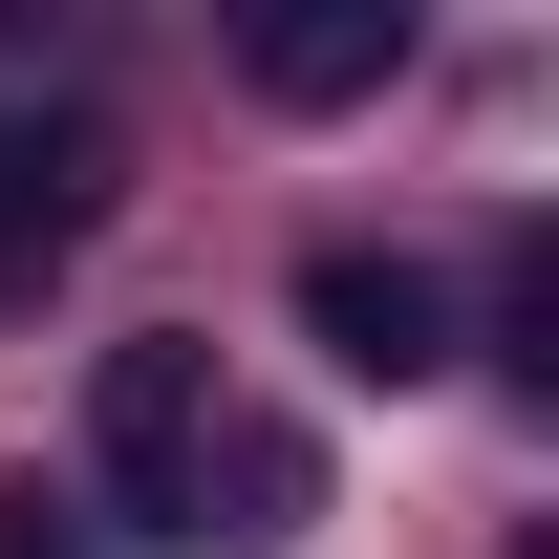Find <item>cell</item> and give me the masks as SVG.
<instances>
[{
    "mask_svg": "<svg viewBox=\"0 0 559 559\" xmlns=\"http://www.w3.org/2000/svg\"><path fill=\"white\" fill-rule=\"evenodd\" d=\"M86 474L130 538H215V474H237V409H215V345H108L86 366Z\"/></svg>",
    "mask_w": 559,
    "mask_h": 559,
    "instance_id": "obj_1",
    "label": "cell"
},
{
    "mask_svg": "<svg viewBox=\"0 0 559 559\" xmlns=\"http://www.w3.org/2000/svg\"><path fill=\"white\" fill-rule=\"evenodd\" d=\"M301 323H323V366H366V388H430V366H452V280L388 259V237H323V259H301Z\"/></svg>",
    "mask_w": 559,
    "mask_h": 559,
    "instance_id": "obj_2",
    "label": "cell"
},
{
    "mask_svg": "<svg viewBox=\"0 0 559 559\" xmlns=\"http://www.w3.org/2000/svg\"><path fill=\"white\" fill-rule=\"evenodd\" d=\"M237 66L280 108H366V86L409 66V0H280V22H237Z\"/></svg>",
    "mask_w": 559,
    "mask_h": 559,
    "instance_id": "obj_3",
    "label": "cell"
}]
</instances>
